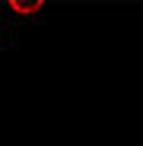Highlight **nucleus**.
Masks as SVG:
<instances>
[{"label": "nucleus", "mask_w": 143, "mask_h": 146, "mask_svg": "<svg viewBox=\"0 0 143 146\" xmlns=\"http://www.w3.org/2000/svg\"><path fill=\"white\" fill-rule=\"evenodd\" d=\"M10 10H16V13H38V10H41V3H38V0H32V3H16V0H13Z\"/></svg>", "instance_id": "f257e3e1"}]
</instances>
